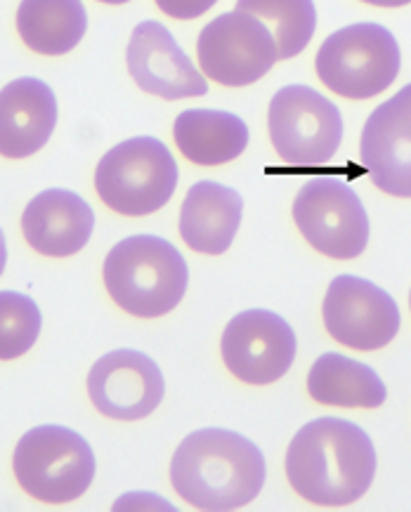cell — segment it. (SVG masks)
I'll use <instances>...</instances> for the list:
<instances>
[{
    "mask_svg": "<svg viewBox=\"0 0 411 512\" xmlns=\"http://www.w3.org/2000/svg\"><path fill=\"white\" fill-rule=\"evenodd\" d=\"M360 159L381 192L411 199V83L371 111Z\"/></svg>",
    "mask_w": 411,
    "mask_h": 512,
    "instance_id": "13",
    "label": "cell"
},
{
    "mask_svg": "<svg viewBox=\"0 0 411 512\" xmlns=\"http://www.w3.org/2000/svg\"><path fill=\"white\" fill-rule=\"evenodd\" d=\"M237 10L263 19L277 41L279 59L298 57L317 29L315 0H237Z\"/></svg>",
    "mask_w": 411,
    "mask_h": 512,
    "instance_id": "21",
    "label": "cell"
},
{
    "mask_svg": "<svg viewBox=\"0 0 411 512\" xmlns=\"http://www.w3.org/2000/svg\"><path fill=\"white\" fill-rule=\"evenodd\" d=\"M409 307H411V293H409Z\"/></svg>",
    "mask_w": 411,
    "mask_h": 512,
    "instance_id": "28",
    "label": "cell"
},
{
    "mask_svg": "<svg viewBox=\"0 0 411 512\" xmlns=\"http://www.w3.org/2000/svg\"><path fill=\"white\" fill-rule=\"evenodd\" d=\"M15 477L41 503L62 505L81 498L95 479V454L86 437L64 425H38L17 442Z\"/></svg>",
    "mask_w": 411,
    "mask_h": 512,
    "instance_id": "6",
    "label": "cell"
},
{
    "mask_svg": "<svg viewBox=\"0 0 411 512\" xmlns=\"http://www.w3.org/2000/svg\"><path fill=\"white\" fill-rule=\"evenodd\" d=\"M57 126V97L41 78L24 76L0 90V156L29 159Z\"/></svg>",
    "mask_w": 411,
    "mask_h": 512,
    "instance_id": "16",
    "label": "cell"
},
{
    "mask_svg": "<svg viewBox=\"0 0 411 512\" xmlns=\"http://www.w3.org/2000/svg\"><path fill=\"white\" fill-rule=\"evenodd\" d=\"M298 340L289 321L270 310H246L225 326L220 352L234 378L272 385L289 373Z\"/></svg>",
    "mask_w": 411,
    "mask_h": 512,
    "instance_id": "11",
    "label": "cell"
},
{
    "mask_svg": "<svg viewBox=\"0 0 411 512\" xmlns=\"http://www.w3.org/2000/svg\"><path fill=\"white\" fill-rule=\"evenodd\" d=\"M173 137L187 161L197 166H225L249 147L244 118L220 109H187L175 118Z\"/></svg>",
    "mask_w": 411,
    "mask_h": 512,
    "instance_id": "18",
    "label": "cell"
},
{
    "mask_svg": "<svg viewBox=\"0 0 411 512\" xmlns=\"http://www.w3.org/2000/svg\"><path fill=\"white\" fill-rule=\"evenodd\" d=\"M402 67L393 31L376 22L343 26L319 48L315 69L331 93L348 100H371L395 83Z\"/></svg>",
    "mask_w": 411,
    "mask_h": 512,
    "instance_id": "5",
    "label": "cell"
},
{
    "mask_svg": "<svg viewBox=\"0 0 411 512\" xmlns=\"http://www.w3.org/2000/svg\"><path fill=\"white\" fill-rule=\"evenodd\" d=\"M95 213L71 189H45L29 201L22 215L26 244L48 258H69L88 246Z\"/></svg>",
    "mask_w": 411,
    "mask_h": 512,
    "instance_id": "15",
    "label": "cell"
},
{
    "mask_svg": "<svg viewBox=\"0 0 411 512\" xmlns=\"http://www.w3.org/2000/svg\"><path fill=\"white\" fill-rule=\"evenodd\" d=\"M244 199L237 189L201 180L189 189L180 210V236L192 251L223 255L239 232Z\"/></svg>",
    "mask_w": 411,
    "mask_h": 512,
    "instance_id": "17",
    "label": "cell"
},
{
    "mask_svg": "<svg viewBox=\"0 0 411 512\" xmlns=\"http://www.w3.org/2000/svg\"><path fill=\"white\" fill-rule=\"evenodd\" d=\"M17 31L38 55H67L86 36L88 10L83 0H22Z\"/></svg>",
    "mask_w": 411,
    "mask_h": 512,
    "instance_id": "20",
    "label": "cell"
},
{
    "mask_svg": "<svg viewBox=\"0 0 411 512\" xmlns=\"http://www.w3.org/2000/svg\"><path fill=\"white\" fill-rule=\"evenodd\" d=\"M362 3L376 5V8H404V5H409L411 0H362Z\"/></svg>",
    "mask_w": 411,
    "mask_h": 512,
    "instance_id": "25",
    "label": "cell"
},
{
    "mask_svg": "<svg viewBox=\"0 0 411 512\" xmlns=\"http://www.w3.org/2000/svg\"><path fill=\"white\" fill-rule=\"evenodd\" d=\"M267 128L286 166H326L343 142V116L329 97L310 85H284L270 102Z\"/></svg>",
    "mask_w": 411,
    "mask_h": 512,
    "instance_id": "7",
    "label": "cell"
},
{
    "mask_svg": "<svg viewBox=\"0 0 411 512\" xmlns=\"http://www.w3.org/2000/svg\"><path fill=\"white\" fill-rule=\"evenodd\" d=\"M204 76L227 88L253 85L279 62L277 41L263 19L249 12H225L208 22L197 43Z\"/></svg>",
    "mask_w": 411,
    "mask_h": 512,
    "instance_id": "9",
    "label": "cell"
},
{
    "mask_svg": "<svg viewBox=\"0 0 411 512\" xmlns=\"http://www.w3.org/2000/svg\"><path fill=\"white\" fill-rule=\"evenodd\" d=\"M43 314L29 295L0 291V361L22 357L41 336Z\"/></svg>",
    "mask_w": 411,
    "mask_h": 512,
    "instance_id": "22",
    "label": "cell"
},
{
    "mask_svg": "<svg viewBox=\"0 0 411 512\" xmlns=\"http://www.w3.org/2000/svg\"><path fill=\"white\" fill-rule=\"evenodd\" d=\"M5 265H8V244H5V234L0 229V277H3Z\"/></svg>",
    "mask_w": 411,
    "mask_h": 512,
    "instance_id": "26",
    "label": "cell"
},
{
    "mask_svg": "<svg viewBox=\"0 0 411 512\" xmlns=\"http://www.w3.org/2000/svg\"><path fill=\"white\" fill-rule=\"evenodd\" d=\"M308 392L319 404L341 409H378L386 404L388 387L369 364L326 352L308 373Z\"/></svg>",
    "mask_w": 411,
    "mask_h": 512,
    "instance_id": "19",
    "label": "cell"
},
{
    "mask_svg": "<svg viewBox=\"0 0 411 512\" xmlns=\"http://www.w3.org/2000/svg\"><path fill=\"white\" fill-rule=\"evenodd\" d=\"M100 3H107V5H123V3H130V0H100Z\"/></svg>",
    "mask_w": 411,
    "mask_h": 512,
    "instance_id": "27",
    "label": "cell"
},
{
    "mask_svg": "<svg viewBox=\"0 0 411 512\" xmlns=\"http://www.w3.org/2000/svg\"><path fill=\"white\" fill-rule=\"evenodd\" d=\"M152 508V505H156V508H161V510H175L171 503L168 501H163V498H159V496H147V494H128V496H123V498H119V501H116V505L114 508L116 510H121V508Z\"/></svg>",
    "mask_w": 411,
    "mask_h": 512,
    "instance_id": "24",
    "label": "cell"
},
{
    "mask_svg": "<svg viewBox=\"0 0 411 512\" xmlns=\"http://www.w3.org/2000/svg\"><path fill=\"white\" fill-rule=\"evenodd\" d=\"M376 465L367 432L334 416L305 423L286 451V477L293 491L322 508L360 501L374 482Z\"/></svg>",
    "mask_w": 411,
    "mask_h": 512,
    "instance_id": "1",
    "label": "cell"
},
{
    "mask_svg": "<svg viewBox=\"0 0 411 512\" xmlns=\"http://www.w3.org/2000/svg\"><path fill=\"white\" fill-rule=\"evenodd\" d=\"M178 163L156 137H130L102 156L95 170V189L104 206L128 218L156 213L173 199Z\"/></svg>",
    "mask_w": 411,
    "mask_h": 512,
    "instance_id": "4",
    "label": "cell"
},
{
    "mask_svg": "<svg viewBox=\"0 0 411 512\" xmlns=\"http://www.w3.org/2000/svg\"><path fill=\"white\" fill-rule=\"evenodd\" d=\"M189 269L168 239L154 234L128 236L104 260V286L123 312L156 319L182 303Z\"/></svg>",
    "mask_w": 411,
    "mask_h": 512,
    "instance_id": "3",
    "label": "cell"
},
{
    "mask_svg": "<svg viewBox=\"0 0 411 512\" xmlns=\"http://www.w3.org/2000/svg\"><path fill=\"white\" fill-rule=\"evenodd\" d=\"M322 317L331 338L360 352L390 345L402 324L393 295L355 274H341L331 281L324 295Z\"/></svg>",
    "mask_w": 411,
    "mask_h": 512,
    "instance_id": "10",
    "label": "cell"
},
{
    "mask_svg": "<svg viewBox=\"0 0 411 512\" xmlns=\"http://www.w3.org/2000/svg\"><path fill=\"white\" fill-rule=\"evenodd\" d=\"M128 71L137 88L163 100H187L208 93L206 76L194 67L171 31L147 19L133 29L126 50Z\"/></svg>",
    "mask_w": 411,
    "mask_h": 512,
    "instance_id": "14",
    "label": "cell"
},
{
    "mask_svg": "<svg viewBox=\"0 0 411 512\" xmlns=\"http://www.w3.org/2000/svg\"><path fill=\"white\" fill-rule=\"evenodd\" d=\"M267 477L251 439L225 428H204L182 439L171 461V484L199 510H237L256 501Z\"/></svg>",
    "mask_w": 411,
    "mask_h": 512,
    "instance_id": "2",
    "label": "cell"
},
{
    "mask_svg": "<svg viewBox=\"0 0 411 512\" xmlns=\"http://www.w3.org/2000/svg\"><path fill=\"white\" fill-rule=\"evenodd\" d=\"M293 220L305 241L326 258L355 260L369 244V215L341 177L319 175L293 201Z\"/></svg>",
    "mask_w": 411,
    "mask_h": 512,
    "instance_id": "8",
    "label": "cell"
},
{
    "mask_svg": "<svg viewBox=\"0 0 411 512\" xmlns=\"http://www.w3.org/2000/svg\"><path fill=\"white\" fill-rule=\"evenodd\" d=\"M88 395L102 416L140 420L159 409L166 383L154 359L123 347L95 361L88 376Z\"/></svg>",
    "mask_w": 411,
    "mask_h": 512,
    "instance_id": "12",
    "label": "cell"
},
{
    "mask_svg": "<svg viewBox=\"0 0 411 512\" xmlns=\"http://www.w3.org/2000/svg\"><path fill=\"white\" fill-rule=\"evenodd\" d=\"M218 0H156L161 12L173 19H197L206 15Z\"/></svg>",
    "mask_w": 411,
    "mask_h": 512,
    "instance_id": "23",
    "label": "cell"
}]
</instances>
